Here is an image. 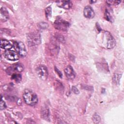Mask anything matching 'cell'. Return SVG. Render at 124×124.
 Here are the masks:
<instances>
[{
	"instance_id": "d4e9b609",
	"label": "cell",
	"mask_w": 124,
	"mask_h": 124,
	"mask_svg": "<svg viewBox=\"0 0 124 124\" xmlns=\"http://www.w3.org/2000/svg\"><path fill=\"white\" fill-rule=\"evenodd\" d=\"M96 2V1H93V0H91V1H90V2L91 3H94V2Z\"/></svg>"
},
{
	"instance_id": "5b68a950",
	"label": "cell",
	"mask_w": 124,
	"mask_h": 124,
	"mask_svg": "<svg viewBox=\"0 0 124 124\" xmlns=\"http://www.w3.org/2000/svg\"><path fill=\"white\" fill-rule=\"evenodd\" d=\"M36 73L38 77L42 80H46L48 77V73L47 67L44 65L38 66L36 69Z\"/></svg>"
},
{
	"instance_id": "8992f818",
	"label": "cell",
	"mask_w": 124,
	"mask_h": 124,
	"mask_svg": "<svg viewBox=\"0 0 124 124\" xmlns=\"http://www.w3.org/2000/svg\"><path fill=\"white\" fill-rule=\"evenodd\" d=\"M24 70V66L21 63H16L10 67L7 70L6 72L9 75H12L15 73H19Z\"/></svg>"
},
{
	"instance_id": "ac0fdd59",
	"label": "cell",
	"mask_w": 124,
	"mask_h": 124,
	"mask_svg": "<svg viewBox=\"0 0 124 124\" xmlns=\"http://www.w3.org/2000/svg\"><path fill=\"white\" fill-rule=\"evenodd\" d=\"M101 120V118L100 116L97 114L95 113L93 117V121L94 124H97Z\"/></svg>"
},
{
	"instance_id": "7402d4cb",
	"label": "cell",
	"mask_w": 124,
	"mask_h": 124,
	"mask_svg": "<svg viewBox=\"0 0 124 124\" xmlns=\"http://www.w3.org/2000/svg\"><path fill=\"white\" fill-rule=\"evenodd\" d=\"M107 2L109 5H116V4H119L121 2V1L108 0V1H107Z\"/></svg>"
},
{
	"instance_id": "30bf717a",
	"label": "cell",
	"mask_w": 124,
	"mask_h": 124,
	"mask_svg": "<svg viewBox=\"0 0 124 124\" xmlns=\"http://www.w3.org/2000/svg\"><path fill=\"white\" fill-rule=\"evenodd\" d=\"M64 73L66 77L69 79H73L75 78L76 73L71 65H68L64 69Z\"/></svg>"
},
{
	"instance_id": "9c48e42d",
	"label": "cell",
	"mask_w": 124,
	"mask_h": 124,
	"mask_svg": "<svg viewBox=\"0 0 124 124\" xmlns=\"http://www.w3.org/2000/svg\"><path fill=\"white\" fill-rule=\"evenodd\" d=\"M58 7L64 9H69L72 6V3L70 0H58L56 1Z\"/></svg>"
},
{
	"instance_id": "3957f363",
	"label": "cell",
	"mask_w": 124,
	"mask_h": 124,
	"mask_svg": "<svg viewBox=\"0 0 124 124\" xmlns=\"http://www.w3.org/2000/svg\"><path fill=\"white\" fill-rule=\"evenodd\" d=\"M27 41L30 46L38 45L41 43V36L37 32H31L27 35Z\"/></svg>"
},
{
	"instance_id": "277c9868",
	"label": "cell",
	"mask_w": 124,
	"mask_h": 124,
	"mask_svg": "<svg viewBox=\"0 0 124 124\" xmlns=\"http://www.w3.org/2000/svg\"><path fill=\"white\" fill-rule=\"evenodd\" d=\"M13 47L19 55L22 57H24L27 55V52L26 51L25 45L20 41H15L13 43Z\"/></svg>"
},
{
	"instance_id": "9a60e30c",
	"label": "cell",
	"mask_w": 124,
	"mask_h": 124,
	"mask_svg": "<svg viewBox=\"0 0 124 124\" xmlns=\"http://www.w3.org/2000/svg\"><path fill=\"white\" fill-rule=\"evenodd\" d=\"M22 79L21 75L19 73H15L11 75V79L14 80L16 82H19Z\"/></svg>"
},
{
	"instance_id": "52a82bcc",
	"label": "cell",
	"mask_w": 124,
	"mask_h": 124,
	"mask_svg": "<svg viewBox=\"0 0 124 124\" xmlns=\"http://www.w3.org/2000/svg\"><path fill=\"white\" fill-rule=\"evenodd\" d=\"M54 23L56 29L63 31H67L70 26L69 23L62 19H56Z\"/></svg>"
},
{
	"instance_id": "44dd1931",
	"label": "cell",
	"mask_w": 124,
	"mask_h": 124,
	"mask_svg": "<svg viewBox=\"0 0 124 124\" xmlns=\"http://www.w3.org/2000/svg\"><path fill=\"white\" fill-rule=\"evenodd\" d=\"M0 109L3 110L6 108V105L5 103V102L2 100V97H1V100H0Z\"/></svg>"
},
{
	"instance_id": "e0dca14e",
	"label": "cell",
	"mask_w": 124,
	"mask_h": 124,
	"mask_svg": "<svg viewBox=\"0 0 124 124\" xmlns=\"http://www.w3.org/2000/svg\"><path fill=\"white\" fill-rule=\"evenodd\" d=\"M45 14L47 18L49 19L51 16V6L47 7L45 9Z\"/></svg>"
},
{
	"instance_id": "ffe728a7",
	"label": "cell",
	"mask_w": 124,
	"mask_h": 124,
	"mask_svg": "<svg viewBox=\"0 0 124 124\" xmlns=\"http://www.w3.org/2000/svg\"><path fill=\"white\" fill-rule=\"evenodd\" d=\"M38 26L39 28L41 29H45L48 27V25L46 22H41L38 24Z\"/></svg>"
},
{
	"instance_id": "2e32d148",
	"label": "cell",
	"mask_w": 124,
	"mask_h": 124,
	"mask_svg": "<svg viewBox=\"0 0 124 124\" xmlns=\"http://www.w3.org/2000/svg\"><path fill=\"white\" fill-rule=\"evenodd\" d=\"M121 75H120L119 74H115L113 76V78H112V81L113 82L116 84H119V80H120V79L121 78Z\"/></svg>"
},
{
	"instance_id": "8fae6325",
	"label": "cell",
	"mask_w": 124,
	"mask_h": 124,
	"mask_svg": "<svg viewBox=\"0 0 124 124\" xmlns=\"http://www.w3.org/2000/svg\"><path fill=\"white\" fill-rule=\"evenodd\" d=\"M83 14L85 17L89 19L93 18L95 16L93 9L90 6H86L85 7L83 10Z\"/></svg>"
},
{
	"instance_id": "7c38bea8",
	"label": "cell",
	"mask_w": 124,
	"mask_h": 124,
	"mask_svg": "<svg viewBox=\"0 0 124 124\" xmlns=\"http://www.w3.org/2000/svg\"><path fill=\"white\" fill-rule=\"evenodd\" d=\"M0 18L2 22H5L9 19V13L5 7H1L0 10Z\"/></svg>"
},
{
	"instance_id": "ba28073f",
	"label": "cell",
	"mask_w": 124,
	"mask_h": 124,
	"mask_svg": "<svg viewBox=\"0 0 124 124\" xmlns=\"http://www.w3.org/2000/svg\"><path fill=\"white\" fill-rule=\"evenodd\" d=\"M3 56L7 60L11 61H17L19 58V55L16 51L11 50H5Z\"/></svg>"
},
{
	"instance_id": "6da1fadb",
	"label": "cell",
	"mask_w": 124,
	"mask_h": 124,
	"mask_svg": "<svg viewBox=\"0 0 124 124\" xmlns=\"http://www.w3.org/2000/svg\"><path fill=\"white\" fill-rule=\"evenodd\" d=\"M98 43L107 49L113 48L116 45V42L112 35L108 31H101L97 38Z\"/></svg>"
},
{
	"instance_id": "603a6c76",
	"label": "cell",
	"mask_w": 124,
	"mask_h": 124,
	"mask_svg": "<svg viewBox=\"0 0 124 124\" xmlns=\"http://www.w3.org/2000/svg\"><path fill=\"white\" fill-rule=\"evenodd\" d=\"M72 91L74 93H75L76 94H78V93H79L78 90L77 89V88L76 87H72Z\"/></svg>"
},
{
	"instance_id": "7a4b0ae2",
	"label": "cell",
	"mask_w": 124,
	"mask_h": 124,
	"mask_svg": "<svg viewBox=\"0 0 124 124\" xmlns=\"http://www.w3.org/2000/svg\"><path fill=\"white\" fill-rule=\"evenodd\" d=\"M23 97L26 104L30 106H34L38 103V97L33 91L25 89L23 92Z\"/></svg>"
},
{
	"instance_id": "5bb4252c",
	"label": "cell",
	"mask_w": 124,
	"mask_h": 124,
	"mask_svg": "<svg viewBox=\"0 0 124 124\" xmlns=\"http://www.w3.org/2000/svg\"><path fill=\"white\" fill-rule=\"evenodd\" d=\"M41 116L42 117L46 120H47L49 118V111L48 108H47L46 106H44L41 109Z\"/></svg>"
},
{
	"instance_id": "d6986e66",
	"label": "cell",
	"mask_w": 124,
	"mask_h": 124,
	"mask_svg": "<svg viewBox=\"0 0 124 124\" xmlns=\"http://www.w3.org/2000/svg\"><path fill=\"white\" fill-rule=\"evenodd\" d=\"M105 15L106 18L108 20L112 22V16H111L110 13H109V11H108V10H106V12H105Z\"/></svg>"
},
{
	"instance_id": "4fadbf2b",
	"label": "cell",
	"mask_w": 124,
	"mask_h": 124,
	"mask_svg": "<svg viewBox=\"0 0 124 124\" xmlns=\"http://www.w3.org/2000/svg\"><path fill=\"white\" fill-rule=\"evenodd\" d=\"M13 46V45L8 40L1 39L0 40V47L1 48L5 49V50H10Z\"/></svg>"
},
{
	"instance_id": "cb8c5ba5",
	"label": "cell",
	"mask_w": 124,
	"mask_h": 124,
	"mask_svg": "<svg viewBox=\"0 0 124 124\" xmlns=\"http://www.w3.org/2000/svg\"><path fill=\"white\" fill-rule=\"evenodd\" d=\"M55 71L58 73V74H59V76L60 77V78H62V74L61 73V72L58 69H57V68H56V67H55Z\"/></svg>"
}]
</instances>
